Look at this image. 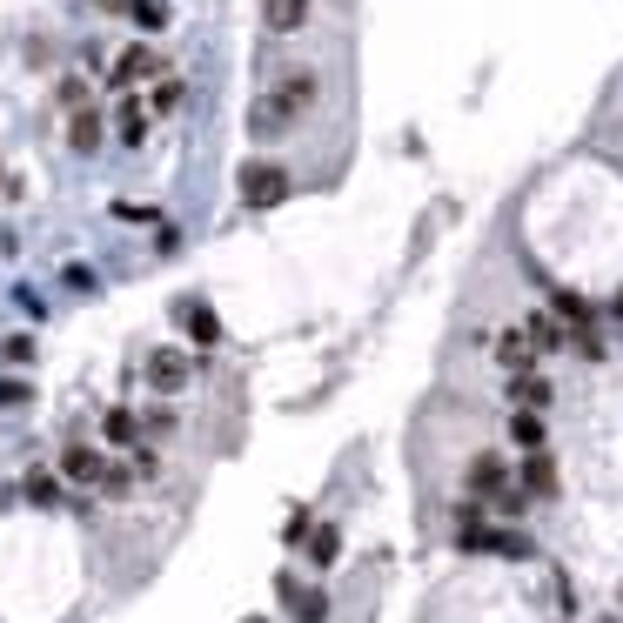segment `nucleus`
<instances>
[{"mask_svg": "<svg viewBox=\"0 0 623 623\" xmlns=\"http://www.w3.org/2000/svg\"><path fill=\"white\" fill-rule=\"evenodd\" d=\"M315 101H322V74H315V67L275 74V88H262L248 101V141H282V134H295Z\"/></svg>", "mask_w": 623, "mask_h": 623, "instance_id": "1", "label": "nucleus"}, {"mask_svg": "<svg viewBox=\"0 0 623 623\" xmlns=\"http://www.w3.org/2000/svg\"><path fill=\"white\" fill-rule=\"evenodd\" d=\"M235 188H242V208H282V201L295 195V175L282 168V161H242V175H235Z\"/></svg>", "mask_w": 623, "mask_h": 623, "instance_id": "2", "label": "nucleus"}, {"mask_svg": "<svg viewBox=\"0 0 623 623\" xmlns=\"http://www.w3.org/2000/svg\"><path fill=\"white\" fill-rule=\"evenodd\" d=\"M516 490V463L503 456V449H476L463 463V496H476V503H496V496Z\"/></svg>", "mask_w": 623, "mask_h": 623, "instance_id": "3", "label": "nucleus"}, {"mask_svg": "<svg viewBox=\"0 0 623 623\" xmlns=\"http://www.w3.org/2000/svg\"><path fill=\"white\" fill-rule=\"evenodd\" d=\"M490 536H496L490 503H476V496H456V510H449V543H456V550H469V557H483V550H490Z\"/></svg>", "mask_w": 623, "mask_h": 623, "instance_id": "4", "label": "nucleus"}, {"mask_svg": "<svg viewBox=\"0 0 623 623\" xmlns=\"http://www.w3.org/2000/svg\"><path fill=\"white\" fill-rule=\"evenodd\" d=\"M516 490L530 496V503H557V496H563V469H557V456H550V449H530V456L516 463Z\"/></svg>", "mask_w": 623, "mask_h": 623, "instance_id": "5", "label": "nucleus"}, {"mask_svg": "<svg viewBox=\"0 0 623 623\" xmlns=\"http://www.w3.org/2000/svg\"><path fill=\"white\" fill-rule=\"evenodd\" d=\"M155 74H168V67H161V54L148 41H134V47H121V61L108 67V88L114 94H134L141 81H155Z\"/></svg>", "mask_w": 623, "mask_h": 623, "instance_id": "6", "label": "nucleus"}, {"mask_svg": "<svg viewBox=\"0 0 623 623\" xmlns=\"http://www.w3.org/2000/svg\"><path fill=\"white\" fill-rule=\"evenodd\" d=\"M141 376H148L155 396H175V389H188V376H195V356H188V349H155V356L141 362Z\"/></svg>", "mask_w": 623, "mask_h": 623, "instance_id": "7", "label": "nucleus"}, {"mask_svg": "<svg viewBox=\"0 0 623 623\" xmlns=\"http://www.w3.org/2000/svg\"><path fill=\"white\" fill-rule=\"evenodd\" d=\"M101 469H108V456H101L94 443H67L61 456H54V476L74 483V490H94V483H101Z\"/></svg>", "mask_w": 623, "mask_h": 623, "instance_id": "8", "label": "nucleus"}, {"mask_svg": "<svg viewBox=\"0 0 623 623\" xmlns=\"http://www.w3.org/2000/svg\"><path fill=\"white\" fill-rule=\"evenodd\" d=\"M175 322L188 329V342H195V349H215V342H222V315L208 309V302H195V295L175 309Z\"/></svg>", "mask_w": 623, "mask_h": 623, "instance_id": "9", "label": "nucleus"}, {"mask_svg": "<svg viewBox=\"0 0 623 623\" xmlns=\"http://www.w3.org/2000/svg\"><path fill=\"white\" fill-rule=\"evenodd\" d=\"M315 21V0H262V27L268 34H302Z\"/></svg>", "mask_w": 623, "mask_h": 623, "instance_id": "10", "label": "nucleus"}, {"mask_svg": "<svg viewBox=\"0 0 623 623\" xmlns=\"http://www.w3.org/2000/svg\"><path fill=\"white\" fill-rule=\"evenodd\" d=\"M148 128H155V114H148V101H134V94H121V108H114V134H121V148H141V141H148Z\"/></svg>", "mask_w": 623, "mask_h": 623, "instance_id": "11", "label": "nucleus"}, {"mask_svg": "<svg viewBox=\"0 0 623 623\" xmlns=\"http://www.w3.org/2000/svg\"><path fill=\"white\" fill-rule=\"evenodd\" d=\"M496 362H503V376H530L543 356L530 349V335H523V329H503V335H496Z\"/></svg>", "mask_w": 623, "mask_h": 623, "instance_id": "12", "label": "nucleus"}, {"mask_svg": "<svg viewBox=\"0 0 623 623\" xmlns=\"http://www.w3.org/2000/svg\"><path fill=\"white\" fill-rule=\"evenodd\" d=\"M550 402H557V389L536 376V369H530V376H510V409H530V416H543Z\"/></svg>", "mask_w": 623, "mask_h": 623, "instance_id": "13", "label": "nucleus"}, {"mask_svg": "<svg viewBox=\"0 0 623 623\" xmlns=\"http://www.w3.org/2000/svg\"><path fill=\"white\" fill-rule=\"evenodd\" d=\"M523 335H530L536 356H563V349H570V329H563L557 315H530V322H523Z\"/></svg>", "mask_w": 623, "mask_h": 623, "instance_id": "14", "label": "nucleus"}, {"mask_svg": "<svg viewBox=\"0 0 623 623\" xmlns=\"http://www.w3.org/2000/svg\"><path fill=\"white\" fill-rule=\"evenodd\" d=\"M550 315H557V322H563L570 335L597 322V309H590V295H577V289H557V295H550Z\"/></svg>", "mask_w": 623, "mask_h": 623, "instance_id": "15", "label": "nucleus"}, {"mask_svg": "<svg viewBox=\"0 0 623 623\" xmlns=\"http://www.w3.org/2000/svg\"><path fill=\"white\" fill-rule=\"evenodd\" d=\"M21 496L34 503V510H61V496H67V483L54 476V469H27V483H21Z\"/></svg>", "mask_w": 623, "mask_h": 623, "instance_id": "16", "label": "nucleus"}, {"mask_svg": "<svg viewBox=\"0 0 623 623\" xmlns=\"http://www.w3.org/2000/svg\"><path fill=\"white\" fill-rule=\"evenodd\" d=\"M101 128H108V121H101L94 108H74V121H67V148H74V155H94V148H101Z\"/></svg>", "mask_w": 623, "mask_h": 623, "instance_id": "17", "label": "nucleus"}, {"mask_svg": "<svg viewBox=\"0 0 623 623\" xmlns=\"http://www.w3.org/2000/svg\"><path fill=\"white\" fill-rule=\"evenodd\" d=\"M101 429H108V443H114V449H134V443H141V416H134L128 402H114L108 416H101Z\"/></svg>", "mask_w": 623, "mask_h": 623, "instance_id": "18", "label": "nucleus"}, {"mask_svg": "<svg viewBox=\"0 0 623 623\" xmlns=\"http://www.w3.org/2000/svg\"><path fill=\"white\" fill-rule=\"evenodd\" d=\"M543 436H550V423L543 416H530V409H510V443L530 456V449H543Z\"/></svg>", "mask_w": 623, "mask_h": 623, "instance_id": "19", "label": "nucleus"}, {"mask_svg": "<svg viewBox=\"0 0 623 623\" xmlns=\"http://www.w3.org/2000/svg\"><path fill=\"white\" fill-rule=\"evenodd\" d=\"M335 557H342V530H335V523H315L309 530V563L315 570H335Z\"/></svg>", "mask_w": 623, "mask_h": 623, "instance_id": "20", "label": "nucleus"}, {"mask_svg": "<svg viewBox=\"0 0 623 623\" xmlns=\"http://www.w3.org/2000/svg\"><path fill=\"white\" fill-rule=\"evenodd\" d=\"M188 101V81L181 74H155V94H148V114H175Z\"/></svg>", "mask_w": 623, "mask_h": 623, "instance_id": "21", "label": "nucleus"}, {"mask_svg": "<svg viewBox=\"0 0 623 623\" xmlns=\"http://www.w3.org/2000/svg\"><path fill=\"white\" fill-rule=\"evenodd\" d=\"M289 610H295V623H329V590H315V583H302Z\"/></svg>", "mask_w": 623, "mask_h": 623, "instance_id": "22", "label": "nucleus"}, {"mask_svg": "<svg viewBox=\"0 0 623 623\" xmlns=\"http://www.w3.org/2000/svg\"><path fill=\"white\" fill-rule=\"evenodd\" d=\"M101 496H134V469L128 456H108V469H101V483H94Z\"/></svg>", "mask_w": 623, "mask_h": 623, "instance_id": "23", "label": "nucleus"}, {"mask_svg": "<svg viewBox=\"0 0 623 623\" xmlns=\"http://www.w3.org/2000/svg\"><path fill=\"white\" fill-rule=\"evenodd\" d=\"M128 469H134V483H155V476H161V449L155 443H134L128 449Z\"/></svg>", "mask_w": 623, "mask_h": 623, "instance_id": "24", "label": "nucleus"}, {"mask_svg": "<svg viewBox=\"0 0 623 623\" xmlns=\"http://www.w3.org/2000/svg\"><path fill=\"white\" fill-rule=\"evenodd\" d=\"M128 14H134L141 34H161V27H168V7H161V0H128Z\"/></svg>", "mask_w": 623, "mask_h": 623, "instance_id": "25", "label": "nucleus"}, {"mask_svg": "<svg viewBox=\"0 0 623 623\" xmlns=\"http://www.w3.org/2000/svg\"><path fill=\"white\" fill-rule=\"evenodd\" d=\"M309 530H315V516H309V510H289V523H282V543H289V550H302V543H309Z\"/></svg>", "mask_w": 623, "mask_h": 623, "instance_id": "26", "label": "nucleus"}, {"mask_svg": "<svg viewBox=\"0 0 623 623\" xmlns=\"http://www.w3.org/2000/svg\"><path fill=\"white\" fill-rule=\"evenodd\" d=\"M181 416L175 409H168V402H155V409H148V416H141V429H148V436H168V429H175Z\"/></svg>", "mask_w": 623, "mask_h": 623, "instance_id": "27", "label": "nucleus"}, {"mask_svg": "<svg viewBox=\"0 0 623 623\" xmlns=\"http://www.w3.org/2000/svg\"><path fill=\"white\" fill-rule=\"evenodd\" d=\"M61 108H88V81H81V74H67L61 81Z\"/></svg>", "mask_w": 623, "mask_h": 623, "instance_id": "28", "label": "nucleus"}, {"mask_svg": "<svg viewBox=\"0 0 623 623\" xmlns=\"http://www.w3.org/2000/svg\"><path fill=\"white\" fill-rule=\"evenodd\" d=\"M0 356H7V362H34V335H7V342H0Z\"/></svg>", "mask_w": 623, "mask_h": 623, "instance_id": "29", "label": "nucleus"}, {"mask_svg": "<svg viewBox=\"0 0 623 623\" xmlns=\"http://www.w3.org/2000/svg\"><path fill=\"white\" fill-rule=\"evenodd\" d=\"M610 315H617V322H623V289H617V295H610Z\"/></svg>", "mask_w": 623, "mask_h": 623, "instance_id": "30", "label": "nucleus"}, {"mask_svg": "<svg viewBox=\"0 0 623 623\" xmlns=\"http://www.w3.org/2000/svg\"><path fill=\"white\" fill-rule=\"evenodd\" d=\"M101 7H108V14H121V7H128V0H101Z\"/></svg>", "mask_w": 623, "mask_h": 623, "instance_id": "31", "label": "nucleus"}, {"mask_svg": "<svg viewBox=\"0 0 623 623\" xmlns=\"http://www.w3.org/2000/svg\"><path fill=\"white\" fill-rule=\"evenodd\" d=\"M597 623H623V617H617V610H610V617H597Z\"/></svg>", "mask_w": 623, "mask_h": 623, "instance_id": "32", "label": "nucleus"}, {"mask_svg": "<svg viewBox=\"0 0 623 623\" xmlns=\"http://www.w3.org/2000/svg\"><path fill=\"white\" fill-rule=\"evenodd\" d=\"M617 617H623V583H617Z\"/></svg>", "mask_w": 623, "mask_h": 623, "instance_id": "33", "label": "nucleus"}, {"mask_svg": "<svg viewBox=\"0 0 623 623\" xmlns=\"http://www.w3.org/2000/svg\"><path fill=\"white\" fill-rule=\"evenodd\" d=\"M242 623H268V617H242Z\"/></svg>", "mask_w": 623, "mask_h": 623, "instance_id": "34", "label": "nucleus"}]
</instances>
